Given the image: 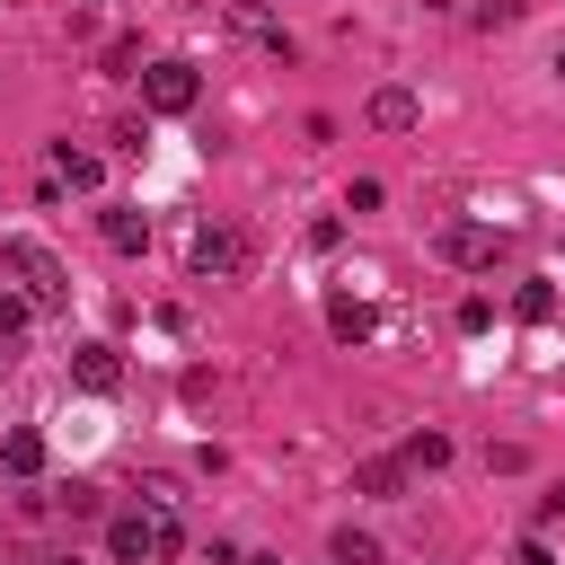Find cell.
I'll return each instance as SVG.
<instances>
[{
    "label": "cell",
    "mask_w": 565,
    "mask_h": 565,
    "mask_svg": "<svg viewBox=\"0 0 565 565\" xmlns=\"http://www.w3.org/2000/svg\"><path fill=\"white\" fill-rule=\"evenodd\" d=\"M0 274H9V282H18V300H35V309H62V300H71L62 256H53L44 238H26V230H9V238H0Z\"/></svg>",
    "instance_id": "6da1fadb"
},
{
    "label": "cell",
    "mask_w": 565,
    "mask_h": 565,
    "mask_svg": "<svg viewBox=\"0 0 565 565\" xmlns=\"http://www.w3.org/2000/svg\"><path fill=\"white\" fill-rule=\"evenodd\" d=\"M106 547H115V565L177 556V512H168V503H150V512H124V521H106Z\"/></svg>",
    "instance_id": "7a4b0ae2"
},
{
    "label": "cell",
    "mask_w": 565,
    "mask_h": 565,
    "mask_svg": "<svg viewBox=\"0 0 565 565\" xmlns=\"http://www.w3.org/2000/svg\"><path fill=\"white\" fill-rule=\"evenodd\" d=\"M185 265H194L203 282H238V274H247V230H230V221H203V230L185 238Z\"/></svg>",
    "instance_id": "3957f363"
},
{
    "label": "cell",
    "mask_w": 565,
    "mask_h": 565,
    "mask_svg": "<svg viewBox=\"0 0 565 565\" xmlns=\"http://www.w3.org/2000/svg\"><path fill=\"white\" fill-rule=\"evenodd\" d=\"M450 265H468V274H494L503 256H512V238L503 230H486V221H441V238H433Z\"/></svg>",
    "instance_id": "277c9868"
},
{
    "label": "cell",
    "mask_w": 565,
    "mask_h": 565,
    "mask_svg": "<svg viewBox=\"0 0 565 565\" xmlns=\"http://www.w3.org/2000/svg\"><path fill=\"white\" fill-rule=\"evenodd\" d=\"M194 97H203L194 62H150V71H141V106H150V115H194Z\"/></svg>",
    "instance_id": "5b68a950"
},
{
    "label": "cell",
    "mask_w": 565,
    "mask_h": 565,
    "mask_svg": "<svg viewBox=\"0 0 565 565\" xmlns=\"http://www.w3.org/2000/svg\"><path fill=\"white\" fill-rule=\"evenodd\" d=\"M362 124H371V132H415V124H424V97H415V88H371Z\"/></svg>",
    "instance_id": "8992f818"
},
{
    "label": "cell",
    "mask_w": 565,
    "mask_h": 565,
    "mask_svg": "<svg viewBox=\"0 0 565 565\" xmlns=\"http://www.w3.org/2000/svg\"><path fill=\"white\" fill-rule=\"evenodd\" d=\"M71 380H79L88 397H106V388H124V353H115V344L97 335V344H79V353H71Z\"/></svg>",
    "instance_id": "52a82bcc"
},
{
    "label": "cell",
    "mask_w": 565,
    "mask_h": 565,
    "mask_svg": "<svg viewBox=\"0 0 565 565\" xmlns=\"http://www.w3.org/2000/svg\"><path fill=\"white\" fill-rule=\"evenodd\" d=\"M97 238H106L115 256H141V247H150V221H141L132 203H106V212H97Z\"/></svg>",
    "instance_id": "ba28073f"
},
{
    "label": "cell",
    "mask_w": 565,
    "mask_h": 565,
    "mask_svg": "<svg viewBox=\"0 0 565 565\" xmlns=\"http://www.w3.org/2000/svg\"><path fill=\"white\" fill-rule=\"evenodd\" d=\"M53 177H62V185H79V194H97V177H106V168H97V150H79V141H53Z\"/></svg>",
    "instance_id": "9c48e42d"
},
{
    "label": "cell",
    "mask_w": 565,
    "mask_h": 565,
    "mask_svg": "<svg viewBox=\"0 0 565 565\" xmlns=\"http://www.w3.org/2000/svg\"><path fill=\"white\" fill-rule=\"evenodd\" d=\"M0 468H9V477H35V468H44V433H35V424H18V433L0 441Z\"/></svg>",
    "instance_id": "30bf717a"
},
{
    "label": "cell",
    "mask_w": 565,
    "mask_h": 565,
    "mask_svg": "<svg viewBox=\"0 0 565 565\" xmlns=\"http://www.w3.org/2000/svg\"><path fill=\"white\" fill-rule=\"evenodd\" d=\"M406 477H415V468H406V450H397V459H362V468H353V486H362V494H397Z\"/></svg>",
    "instance_id": "8fae6325"
},
{
    "label": "cell",
    "mask_w": 565,
    "mask_h": 565,
    "mask_svg": "<svg viewBox=\"0 0 565 565\" xmlns=\"http://www.w3.org/2000/svg\"><path fill=\"white\" fill-rule=\"evenodd\" d=\"M26 318H35V300L0 291V362H18V344H26Z\"/></svg>",
    "instance_id": "7c38bea8"
},
{
    "label": "cell",
    "mask_w": 565,
    "mask_h": 565,
    "mask_svg": "<svg viewBox=\"0 0 565 565\" xmlns=\"http://www.w3.org/2000/svg\"><path fill=\"white\" fill-rule=\"evenodd\" d=\"M327 335H335V344H362V335H371V309H362V300H327Z\"/></svg>",
    "instance_id": "4fadbf2b"
},
{
    "label": "cell",
    "mask_w": 565,
    "mask_h": 565,
    "mask_svg": "<svg viewBox=\"0 0 565 565\" xmlns=\"http://www.w3.org/2000/svg\"><path fill=\"white\" fill-rule=\"evenodd\" d=\"M512 318H521V327H547V318H556V291H547V282H521V291H512Z\"/></svg>",
    "instance_id": "5bb4252c"
},
{
    "label": "cell",
    "mask_w": 565,
    "mask_h": 565,
    "mask_svg": "<svg viewBox=\"0 0 565 565\" xmlns=\"http://www.w3.org/2000/svg\"><path fill=\"white\" fill-rule=\"evenodd\" d=\"M335 565H380V539L371 530H335Z\"/></svg>",
    "instance_id": "9a60e30c"
},
{
    "label": "cell",
    "mask_w": 565,
    "mask_h": 565,
    "mask_svg": "<svg viewBox=\"0 0 565 565\" xmlns=\"http://www.w3.org/2000/svg\"><path fill=\"white\" fill-rule=\"evenodd\" d=\"M441 459H450V433H415L406 441V468H441Z\"/></svg>",
    "instance_id": "2e32d148"
},
{
    "label": "cell",
    "mask_w": 565,
    "mask_h": 565,
    "mask_svg": "<svg viewBox=\"0 0 565 565\" xmlns=\"http://www.w3.org/2000/svg\"><path fill=\"white\" fill-rule=\"evenodd\" d=\"M344 212H380V177H353L344 185Z\"/></svg>",
    "instance_id": "e0dca14e"
},
{
    "label": "cell",
    "mask_w": 565,
    "mask_h": 565,
    "mask_svg": "<svg viewBox=\"0 0 565 565\" xmlns=\"http://www.w3.org/2000/svg\"><path fill=\"white\" fill-rule=\"evenodd\" d=\"M486 327H494V309H486V300L468 291V300H459V335H486Z\"/></svg>",
    "instance_id": "ac0fdd59"
},
{
    "label": "cell",
    "mask_w": 565,
    "mask_h": 565,
    "mask_svg": "<svg viewBox=\"0 0 565 565\" xmlns=\"http://www.w3.org/2000/svg\"><path fill=\"white\" fill-rule=\"evenodd\" d=\"M521 565H547V547H539V539H521Z\"/></svg>",
    "instance_id": "d6986e66"
},
{
    "label": "cell",
    "mask_w": 565,
    "mask_h": 565,
    "mask_svg": "<svg viewBox=\"0 0 565 565\" xmlns=\"http://www.w3.org/2000/svg\"><path fill=\"white\" fill-rule=\"evenodd\" d=\"M53 565H79V556H53Z\"/></svg>",
    "instance_id": "ffe728a7"
}]
</instances>
